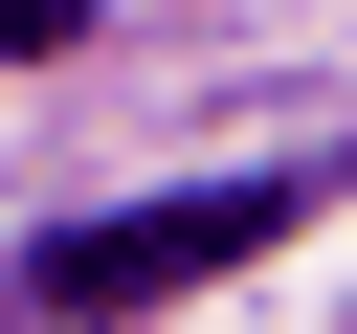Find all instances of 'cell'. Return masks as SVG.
I'll return each instance as SVG.
<instances>
[{"instance_id":"1","label":"cell","mask_w":357,"mask_h":334,"mask_svg":"<svg viewBox=\"0 0 357 334\" xmlns=\"http://www.w3.org/2000/svg\"><path fill=\"white\" fill-rule=\"evenodd\" d=\"M312 223V178H178V200H134V223H67L45 267H22V312H67V334H134V312H178L201 267H268Z\"/></svg>"},{"instance_id":"2","label":"cell","mask_w":357,"mask_h":334,"mask_svg":"<svg viewBox=\"0 0 357 334\" xmlns=\"http://www.w3.org/2000/svg\"><path fill=\"white\" fill-rule=\"evenodd\" d=\"M67 22H89V0H0V67H45V45H67Z\"/></svg>"}]
</instances>
